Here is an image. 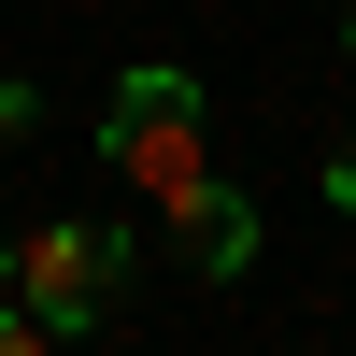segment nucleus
Returning <instances> with one entry per match:
<instances>
[{
    "label": "nucleus",
    "instance_id": "nucleus-1",
    "mask_svg": "<svg viewBox=\"0 0 356 356\" xmlns=\"http://www.w3.org/2000/svg\"><path fill=\"white\" fill-rule=\"evenodd\" d=\"M100 157H114V186H143V214H171L186 186H214V157H200V86L186 72H129L114 114H100Z\"/></svg>",
    "mask_w": 356,
    "mask_h": 356
},
{
    "label": "nucleus",
    "instance_id": "nucleus-2",
    "mask_svg": "<svg viewBox=\"0 0 356 356\" xmlns=\"http://www.w3.org/2000/svg\"><path fill=\"white\" fill-rule=\"evenodd\" d=\"M129 228H29V243H15V300H43L57 314V328H86V314H100L114 300V271H129Z\"/></svg>",
    "mask_w": 356,
    "mask_h": 356
},
{
    "label": "nucleus",
    "instance_id": "nucleus-3",
    "mask_svg": "<svg viewBox=\"0 0 356 356\" xmlns=\"http://www.w3.org/2000/svg\"><path fill=\"white\" fill-rule=\"evenodd\" d=\"M157 228H171V257H186V271H243V257H257V200H243V186H186Z\"/></svg>",
    "mask_w": 356,
    "mask_h": 356
},
{
    "label": "nucleus",
    "instance_id": "nucleus-4",
    "mask_svg": "<svg viewBox=\"0 0 356 356\" xmlns=\"http://www.w3.org/2000/svg\"><path fill=\"white\" fill-rule=\"evenodd\" d=\"M328 200H342V214H356V143H342V157H328Z\"/></svg>",
    "mask_w": 356,
    "mask_h": 356
},
{
    "label": "nucleus",
    "instance_id": "nucleus-5",
    "mask_svg": "<svg viewBox=\"0 0 356 356\" xmlns=\"http://www.w3.org/2000/svg\"><path fill=\"white\" fill-rule=\"evenodd\" d=\"M342 43H356V0H342Z\"/></svg>",
    "mask_w": 356,
    "mask_h": 356
}]
</instances>
